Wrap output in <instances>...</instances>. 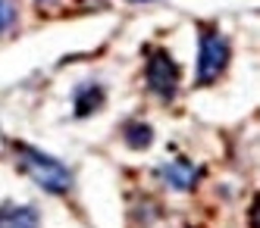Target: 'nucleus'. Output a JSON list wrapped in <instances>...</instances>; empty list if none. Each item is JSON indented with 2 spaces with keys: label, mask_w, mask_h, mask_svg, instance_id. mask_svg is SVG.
I'll return each instance as SVG.
<instances>
[{
  "label": "nucleus",
  "mask_w": 260,
  "mask_h": 228,
  "mask_svg": "<svg viewBox=\"0 0 260 228\" xmlns=\"http://www.w3.org/2000/svg\"><path fill=\"white\" fill-rule=\"evenodd\" d=\"M16 16H19L16 0H0V34H7L16 25Z\"/></svg>",
  "instance_id": "nucleus-8"
},
{
  "label": "nucleus",
  "mask_w": 260,
  "mask_h": 228,
  "mask_svg": "<svg viewBox=\"0 0 260 228\" xmlns=\"http://www.w3.org/2000/svg\"><path fill=\"white\" fill-rule=\"evenodd\" d=\"M13 150H16V163H19V169L41 187V191H47V194H66L69 187H72L69 166L60 163L57 157H50V154H44V150L31 147V144H13Z\"/></svg>",
  "instance_id": "nucleus-1"
},
{
  "label": "nucleus",
  "mask_w": 260,
  "mask_h": 228,
  "mask_svg": "<svg viewBox=\"0 0 260 228\" xmlns=\"http://www.w3.org/2000/svg\"><path fill=\"white\" fill-rule=\"evenodd\" d=\"M151 141H154V128L147 122H128L125 125V144L128 147L144 150V147H151Z\"/></svg>",
  "instance_id": "nucleus-7"
},
{
  "label": "nucleus",
  "mask_w": 260,
  "mask_h": 228,
  "mask_svg": "<svg viewBox=\"0 0 260 228\" xmlns=\"http://www.w3.org/2000/svg\"><path fill=\"white\" fill-rule=\"evenodd\" d=\"M144 82H147V91H151L154 97L170 103L179 94V66H176V60L166 50H154L147 66H144Z\"/></svg>",
  "instance_id": "nucleus-3"
},
{
  "label": "nucleus",
  "mask_w": 260,
  "mask_h": 228,
  "mask_svg": "<svg viewBox=\"0 0 260 228\" xmlns=\"http://www.w3.org/2000/svg\"><path fill=\"white\" fill-rule=\"evenodd\" d=\"M104 100H107V94H104L101 85H85V88H79L76 91V116L79 119L91 116V112H94Z\"/></svg>",
  "instance_id": "nucleus-6"
},
{
  "label": "nucleus",
  "mask_w": 260,
  "mask_h": 228,
  "mask_svg": "<svg viewBox=\"0 0 260 228\" xmlns=\"http://www.w3.org/2000/svg\"><path fill=\"white\" fill-rule=\"evenodd\" d=\"M41 216L28 203H4L0 206V228H38Z\"/></svg>",
  "instance_id": "nucleus-5"
},
{
  "label": "nucleus",
  "mask_w": 260,
  "mask_h": 228,
  "mask_svg": "<svg viewBox=\"0 0 260 228\" xmlns=\"http://www.w3.org/2000/svg\"><path fill=\"white\" fill-rule=\"evenodd\" d=\"M41 4H44V0H41Z\"/></svg>",
  "instance_id": "nucleus-10"
},
{
  "label": "nucleus",
  "mask_w": 260,
  "mask_h": 228,
  "mask_svg": "<svg viewBox=\"0 0 260 228\" xmlns=\"http://www.w3.org/2000/svg\"><path fill=\"white\" fill-rule=\"evenodd\" d=\"M128 4H154V0H128Z\"/></svg>",
  "instance_id": "nucleus-9"
},
{
  "label": "nucleus",
  "mask_w": 260,
  "mask_h": 228,
  "mask_svg": "<svg viewBox=\"0 0 260 228\" xmlns=\"http://www.w3.org/2000/svg\"><path fill=\"white\" fill-rule=\"evenodd\" d=\"M157 175L176 191H194V184L201 181V169L188 160H173V163H163L157 169Z\"/></svg>",
  "instance_id": "nucleus-4"
},
{
  "label": "nucleus",
  "mask_w": 260,
  "mask_h": 228,
  "mask_svg": "<svg viewBox=\"0 0 260 228\" xmlns=\"http://www.w3.org/2000/svg\"><path fill=\"white\" fill-rule=\"evenodd\" d=\"M232 60V47L216 28H204L201 31V44H198V69H194V82L198 85H213L222 72H226Z\"/></svg>",
  "instance_id": "nucleus-2"
}]
</instances>
